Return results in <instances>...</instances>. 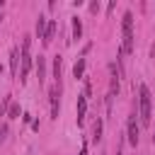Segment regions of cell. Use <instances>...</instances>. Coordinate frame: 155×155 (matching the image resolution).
I'll use <instances>...</instances> for the list:
<instances>
[{
	"mask_svg": "<svg viewBox=\"0 0 155 155\" xmlns=\"http://www.w3.org/2000/svg\"><path fill=\"white\" fill-rule=\"evenodd\" d=\"M138 121L143 126H148L153 121V97H150V90L145 85L138 87Z\"/></svg>",
	"mask_w": 155,
	"mask_h": 155,
	"instance_id": "1",
	"label": "cell"
},
{
	"mask_svg": "<svg viewBox=\"0 0 155 155\" xmlns=\"http://www.w3.org/2000/svg\"><path fill=\"white\" fill-rule=\"evenodd\" d=\"M121 29H124V46H121V51L124 53H131L133 51V15L131 12H124Z\"/></svg>",
	"mask_w": 155,
	"mask_h": 155,
	"instance_id": "2",
	"label": "cell"
},
{
	"mask_svg": "<svg viewBox=\"0 0 155 155\" xmlns=\"http://www.w3.org/2000/svg\"><path fill=\"white\" fill-rule=\"evenodd\" d=\"M29 44H31V39H29V36H24V41H22V56H19V58H22V61H19V63H22V70H19V80H22V82L27 80V75H29V68H31Z\"/></svg>",
	"mask_w": 155,
	"mask_h": 155,
	"instance_id": "3",
	"label": "cell"
},
{
	"mask_svg": "<svg viewBox=\"0 0 155 155\" xmlns=\"http://www.w3.org/2000/svg\"><path fill=\"white\" fill-rule=\"evenodd\" d=\"M48 102H51V119H58V111H61V85H53L48 90Z\"/></svg>",
	"mask_w": 155,
	"mask_h": 155,
	"instance_id": "4",
	"label": "cell"
},
{
	"mask_svg": "<svg viewBox=\"0 0 155 155\" xmlns=\"http://www.w3.org/2000/svg\"><path fill=\"white\" fill-rule=\"evenodd\" d=\"M136 116H138L136 111L128 116V136H126V138H128V143H131L133 148L138 145V138H140V131H138V119H136Z\"/></svg>",
	"mask_w": 155,
	"mask_h": 155,
	"instance_id": "5",
	"label": "cell"
},
{
	"mask_svg": "<svg viewBox=\"0 0 155 155\" xmlns=\"http://www.w3.org/2000/svg\"><path fill=\"white\" fill-rule=\"evenodd\" d=\"M19 56H22L19 48H12V51H10V70H12L15 78H17V73H19V61H22Z\"/></svg>",
	"mask_w": 155,
	"mask_h": 155,
	"instance_id": "6",
	"label": "cell"
},
{
	"mask_svg": "<svg viewBox=\"0 0 155 155\" xmlns=\"http://www.w3.org/2000/svg\"><path fill=\"white\" fill-rule=\"evenodd\" d=\"M53 36H56V19H48L46 31H44V46H48V44L53 41Z\"/></svg>",
	"mask_w": 155,
	"mask_h": 155,
	"instance_id": "7",
	"label": "cell"
},
{
	"mask_svg": "<svg viewBox=\"0 0 155 155\" xmlns=\"http://www.w3.org/2000/svg\"><path fill=\"white\" fill-rule=\"evenodd\" d=\"M85 114H87V97L80 94V97H78V124L85 121Z\"/></svg>",
	"mask_w": 155,
	"mask_h": 155,
	"instance_id": "8",
	"label": "cell"
},
{
	"mask_svg": "<svg viewBox=\"0 0 155 155\" xmlns=\"http://www.w3.org/2000/svg\"><path fill=\"white\" fill-rule=\"evenodd\" d=\"M36 75H39V85H44V78H46V58L44 56L36 58Z\"/></svg>",
	"mask_w": 155,
	"mask_h": 155,
	"instance_id": "9",
	"label": "cell"
},
{
	"mask_svg": "<svg viewBox=\"0 0 155 155\" xmlns=\"http://www.w3.org/2000/svg\"><path fill=\"white\" fill-rule=\"evenodd\" d=\"M61 70H63V58L53 56V78H56V85H61Z\"/></svg>",
	"mask_w": 155,
	"mask_h": 155,
	"instance_id": "10",
	"label": "cell"
},
{
	"mask_svg": "<svg viewBox=\"0 0 155 155\" xmlns=\"http://www.w3.org/2000/svg\"><path fill=\"white\" fill-rule=\"evenodd\" d=\"M73 75H75V80H82V78H85V58H78V61H75Z\"/></svg>",
	"mask_w": 155,
	"mask_h": 155,
	"instance_id": "11",
	"label": "cell"
},
{
	"mask_svg": "<svg viewBox=\"0 0 155 155\" xmlns=\"http://www.w3.org/2000/svg\"><path fill=\"white\" fill-rule=\"evenodd\" d=\"M102 140V119H94L92 124V143H99Z\"/></svg>",
	"mask_w": 155,
	"mask_h": 155,
	"instance_id": "12",
	"label": "cell"
},
{
	"mask_svg": "<svg viewBox=\"0 0 155 155\" xmlns=\"http://www.w3.org/2000/svg\"><path fill=\"white\" fill-rule=\"evenodd\" d=\"M70 19H73V39L78 41L82 36V22H80V17H70Z\"/></svg>",
	"mask_w": 155,
	"mask_h": 155,
	"instance_id": "13",
	"label": "cell"
},
{
	"mask_svg": "<svg viewBox=\"0 0 155 155\" xmlns=\"http://www.w3.org/2000/svg\"><path fill=\"white\" fill-rule=\"evenodd\" d=\"M44 31H46V17L39 15V19H36V36L44 39Z\"/></svg>",
	"mask_w": 155,
	"mask_h": 155,
	"instance_id": "14",
	"label": "cell"
},
{
	"mask_svg": "<svg viewBox=\"0 0 155 155\" xmlns=\"http://www.w3.org/2000/svg\"><path fill=\"white\" fill-rule=\"evenodd\" d=\"M19 116V104L17 102H10V109H7V119H17Z\"/></svg>",
	"mask_w": 155,
	"mask_h": 155,
	"instance_id": "15",
	"label": "cell"
},
{
	"mask_svg": "<svg viewBox=\"0 0 155 155\" xmlns=\"http://www.w3.org/2000/svg\"><path fill=\"white\" fill-rule=\"evenodd\" d=\"M10 102H12V97L7 94V97H2V104H0V116H5V111L10 109Z\"/></svg>",
	"mask_w": 155,
	"mask_h": 155,
	"instance_id": "16",
	"label": "cell"
},
{
	"mask_svg": "<svg viewBox=\"0 0 155 155\" xmlns=\"http://www.w3.org/2000/svg\"><path fill=\"white\" fill-rule=\"evenodd\" d=\"M5 138H7V126L2 124V126H0V140H5Z\"/></svg>",
	"mask_w": 155,
	"mask_h": 155,
	"instance_id": "17",
	"label": "cell"
},
{
	"mask_svg": "<svg viewBox=\"0 0 155 155\" xmlns=\"http://www.w3.org/2000/svg\"><path fill=\"white\" fill-rule=\"evenodd\" d=\"M80 155H87V143L82 145V150H80Z\"/></svg>",
	"mask_w": 155,
	"mask_h": 155,
	"instance_id": "18",
	"label": "cell"
},
{
	"mask_svg": "<svg viewBox=\"0 0 155 155\" xmlns=\"http://www.w3.org/2000/svg\"><path fill=\"white\" fill-rule=\"evenodd\" d=\"M153 145H155V131H153Z\"/></svg>",
	"mask_w": 155,
	"mask_h": 155,
	"instance_id": "19",
	"label": "cell"
}]
</instances>
